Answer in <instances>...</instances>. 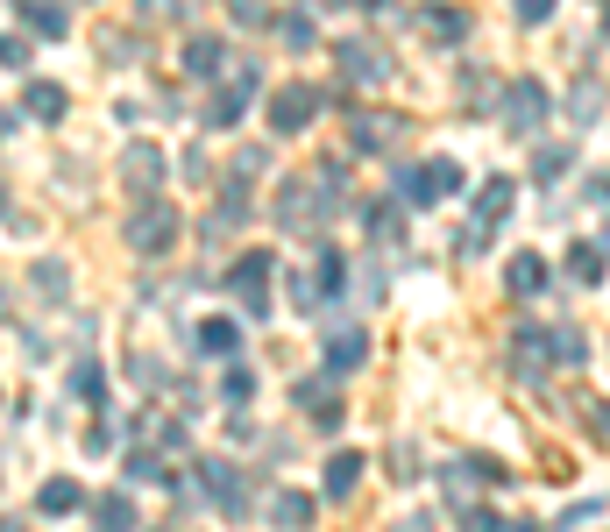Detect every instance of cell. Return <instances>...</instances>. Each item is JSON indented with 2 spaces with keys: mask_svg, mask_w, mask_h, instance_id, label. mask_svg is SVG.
<instances>
[{
  "mask_svg": "<svg viewBox=\"0 0 610 532\" xmlns=\"http://www.w3.org/2000/svg\"><path fill=\"white\" fill-rule=\"evenodd\" d=\"M121 242H128L135 256H164V249L178 242V206H157V199L135 206V213H128V227H121Z\"/></svg>",
  "mask_w": 610,
  "mask_h": 532,
  "instance_id": "cell-1",
  "label": "cell"
},
{
  "mask_svg": "<svg viewBox=\"0 0 610 532\" xmlns=\"http://www.w3.org/2000/svg\"><path fill=\"white\" fill-rule=\"evenodd\" d=\"M391 142H405V121H398V114H348V149L384 157Z\"/></svg>",
  "mask_w": 610,
  "mask_h": 532,
  "instance_id": "cell-2",
  "label": "cell"
},
{
  "mask_svg": "<svg viewBox=\"0 0 610 532\" xmlns=\"http://www.w3.org/2000/svg\"><path fill=\"white\" fill-rule=\"evenodd\" d=\"M313 114H320V86H284V93L270 100V128H277V135L313 128Z\"/></svg>",
  "mask_w": 610,
  "mask_h": 532,
  "instance_id": "cell-3",
  "label": "cell"
},
{
  "mask_svg": "<svg viewBox=\"0 0 610 532\" xmlns=\"http://www.w3.org/2000/svg\"><path fill=\"white\" fill-rule=\"evenodd\" d=\"M270 263H277V256H263V249L235 263V291H242V313H249V320L270 313Z\"/></svg>",
  "mask_w": 610,
  "mask_h": 532,
  "instance_id": "cell-4",
  "label": "cell"
},
{
  "mask_svg": "<svg viewBox=\"0 0 610 532\" xmlns=\"http://www.w3.org/2000/svg\"><path fill=\"white\" fill-rule=\"evenodd\" d=\"M547 121V86L540 79H518V86H504V128H540Z\"/></svg>",
  "mask_w": 610,
  "mask_h": 532,
  "instance_id": "cell-5",
  "label": "cell"
},
{
  "mask_svg": "<svg viewBox=\"0 0 610 532\" xmlns=\"http://www.w3.org/2000/svg\"><path fill=\"white\" fill-rule=\"evenodd\" d=\"M199 483L213 490V511H227V518H242V511H249V497H242V476L227 469L220 454H206V462H199Z\"/></svg>",
  "mask_w": 610,
  "mask_h": 532,
  "instance_id": "cell-6",
  "label": "cell"
},
{
  "mask_svg": "<svg viewBox=\"0 0 610 532\" xmlns=\"http://www.w3.org/2000/svg\"><path fill=\"white\" fill-rule=\"evenodd\" d=\"M341 71H348V79H355V86H376V79H384V71H391V64H384V57H376L369 43H355V36H348V43H341Z\"/></svg>",
  "mask_w": 610,
  "mask_h": 532,
  "instance_id": "cell-7",
  "label": "cell"
},
{
  "mask_svg": "<svg viewBox=\"0 0 610 532\" xmlns=\"http://www.w3.org/2000/svg\"><path fill=\"white\" fill-rule=\"evenodd\" d=\"M22 22H29L36 36H50V43H64V36H71V15L57 8V0H22Z\"/></svg>",
  "mask_w": 610,
  "mask_h": 532,
  "instance_id": "cell-8",
  "label": "cell"
},
{
  "mask_svg": "<svg viewBox=\"0 0 610 532\" xmlns=\"http://www.w3.org/2000/svg\"><path fill=\"white\" fill-rule=\"evenodd\" d=\"M362 355H369V334H362V327H341V334H327V369H334V376H341V369H355Z\"/></svg>",
  "mask_w": 610,
  "mask_h": 532,
  "instance_id": "cell-9",
  "label": "cell"
},
{
  "mask_svg": "<svg viewBox=\"0 0 610 532\" xmlns=\"http://www.w3.org/2000/svg\"><path fill=\"white\" fill-rule=\"evenodd\" d=\"M355 483H362V454H334L327 462V504H348Z\"/></svg>",
  "mask_w": 610,
  "mask_h": 532,
  "instance_id": "cell-10",
  "label": "cell"
},
{
  "mask_svg": "<svg viewBox=\"0 0 610 532\" xmlns=\"http://www.w3.org/2000/svg\"><path fill=\"white\" fill-rule=\"evenodd\" d=\"M511 192H518L511 178H490V185L476 192V227H497V220L511 213Z\"/></svg>",
  "mask_w": 610,
  "mask_h": 532,
  "instance_id": "cell-11",
  "label": "cell"
},
{
  "mask_svg": "<svg viewBox=\"0 0 610 532\" xmlns=\"http://www.w3.org/2000/svg\"><path fill=\"white\" fill-rule=\"evenodd\" d=\"M79 504H86V490L71 483V476H50V483H43V497H36V511H50V518H64V511H79Z\"/></svg>",
  "mask_w": 610,
  "mask_h": 532,
  "instance_id": "cell-12",
  "label": "cell"
},
{
  "mask_svg": "<svg viewBox=\"0 0 610 532\" xmlns=\"http://www.w3.org/2000/svg\"><path fill=\"white\" fill-rule=\"evenodd\" d=\"M121 171H128V185H157V178H164V157H157V149H149V142H128Z\"/></svg>",
  "mask_w": 610,
  "mask_h": 532,
  "instance_id": "cell-13",
  "label": "cell"
},
{
  "mask_svg": "<svg viewBox=\"0 0 610 532\" xmlns=\"http://www.w3.org/2000/svg\"><path fill=\"white\" fill-rule=\"evenodd\" d=\"M504 284H511L518 298H532V291H540V284H547V270H540V256H532V249H518V256H511V270H504Z\"/></svg>",
  "mask_w": 610,
  "mask_h": 532,
  "instance_id": "cell-14",
  "label": "cell"
},
{
  "mask_svg": "<svg viewBox=\"0 0 610 532\" xmlns=\"http://www.w3.org/2000/svg\"><path fill=\"white\" fill-rule=\"evenodd\" d=\"M291 398H298V405H305V412H320V419H327V426H334V376H305V384H298V391H291Z\"/></svg>",
  "mask_w": 610,
  "mask_h": 532,
  "instance_id": "cell-15",
  "label": "cell"
},
{
  "mask_svg": "<svg viewBox=\"0 0 610 532\" xmlns=\"http://www.w3.org/2000/svg\"><path fill=\"white\" fill-rule=\"evenodd\" d=\"M220 57H227V43H220V36H192V43H185V71H192V79L220 71Z\"/></svg>",
  "mask_w": 610,
  "mask_h": 532,
  "instance_id": "cell-16",
  "label": "cell"
},
{
  "mask_svg": "<svg viewBox=\"0 0 610 532\" xmlns=\"http://www.w3.org/2000/svg\"><path fill=\"white\" fill-rule=\"evenodd\" d=\"M419 22L433 29V43H462V36H469V15H462V8H426Z\"/></svg>",
  "mask_w": 610,
  "mask_h": 532,
  "instance_id": "cell-17",
  "label": "cell"
},
{
  "mask_svg": "<svg viewBox=\"0 0 610 532\" xmlns=\"http://www.w3.org/2000/svg\"><path fill=\"white\" fill-rule=\"evenodd\" d=\"M93 518H100V532H135V504L128 497H100Z\"/></svg>",
  "mask_w": 610,
  "mask_h": 532,
  "instance_id": "cell-18",
  "label": "cell"
},
{
  "mask_svg": "<svg viewBox=\"0 0 610 532\" xmlns=\"http://www.w3.org/2000/svg\"><path fill=\"white\" fill-rule=\"evenodd\" d=\"M235 341H242L235 320H206V327H199V348H206V355H235Z\"/></svg>",
  "mask_w": 610,
  "mask_h": 532,
  "instance_id": "cell-19",
  "label": "cell"
},
{
  "mask_svg": "<svg viewBox=\"0 0 610 532\" xmlns=\"http://www.w3.org/2000/svg\"><path fill=\"white\" fill-rule=\"evenodd\" d=\"M277 525H284V532H305V525H313V497L284 490V497H277Z\"/></svg>",
  "mask_w": 610,
  "mask_h": 532,
  "instance_id": "cell-20",
  "label": "cell"
},
{
  "mask_svg": "<svg viewBox=\"0 0 610 532\" xmlns=\"http://www.w3.org/2000/svg\"><path fill=\"white\" fill-rule=\"evenodd\" d=\"M29 114H36V121H57V114H64V86L36 79V86H29Z\"/></svg>",
  "mask_w": 610,
  "mask_h": 532,
  "instance_id": "cell-21",
  "label": "cell"
},
{
  "mask_svg": "<svg viewBox=\"0 0 610 532\" xmlns=\"http://www.w3.org/2000/svg\"><path fill=\"white\" fill-rule=\"evenodd\" d=\"M568 277H575V284H596V277H603V256H596V242H575V249H568Z\"/></svg>",
  "mask_w": 610,
  "mask_h": 532,
  "instance_id": "cell-22",
  "label": "cell"
},
{
  "mask_svg": "<svg viewBox=\"0 0 610 532\" xmlns=\"http://www.w3.org/2000/svg\"><path fill=\"white\" fill-rule=\"evenodd\" d=\"M540 355H547V334L540 327H525V341H511V362H525V369H540Z\"/></svg>",
  "mask_w": 610,
  "mask_h": 532,
  "instance_id": "cell-23",
  "label": "cell"
},
{
  "mask_svg": "<svg viewBox=\"0 0 610 532\" xmlns=\"http://www.w3.org/2000/svg\"><path fill=\"white\" fill-rule=\"evenodd\" d=\"M220 391H227V398H249V391H256V376H249L242 362H227V376H220Z\"/></svg>",
  "mask_w": 610,
  "mask_h": 532,
  "instance_id": "cell-24",
  "label": "cell"
},
{
  "mask_svg": "<svg viewBox=\"0 0 610 532\" xmlns=\"http://www.w3.org/2000/svg\"><path fill=\"white\" fill-rule=\"evenodd\" d=\"M71 391H79V398H100V362H79V369H71Z\"/></svg>",
  "mask_w": 610,
  "mask_h": 532,
  "instance_id": "cell-25",
  "label": "cell"
},
{
  "mask_svg": "<svg viewBox=\"0 0 610 532\" xmlns=\"http://www.w3.org/2000/svg\"><path fill=\"white\" fill-rule=\"evenodd\" d=\"M0 64L22 71V64H29V43H22V36H0Z\"/></svg>",
  "mask_w": 610,
  "mask_h": 532,
  "instance_id": "cell-26",
  "label": "cell"
},
{
  "mask_svg": "<svg viewBox=\"0 0 610 532\" xmlns=\"http://www.w3.org/2000/svg\"><path fill=\"white\" fill-rule=\"evenodd\" d=\"M532 171H540V178H561V171H568V149H540V164H532Z\"/></svg>",
  "mask_w": 610,
  "mask_h": 532,
  "instance_id": "cell-27",
  "label": "cell"
},
{
  "mask_svg": "<svg viewBox=\"0 0 610 532\" xmlns=\"http://www.w3.org/2000/svg\"><path fill=\"white\" fill-rule=\"evenodd\" d=\"M284 43H291V50H305V43H313V22L291 15V22H284Z\"/></svg>",
  "mask_w": 610,
  "mask_h": 532,
  "instance_id": "cell-28",
  "label": "cell"
},
{
  "mask_svg": "<svg viewBox=\"0 0 610 532\" xmlns=\"http://www.w3.org/2000/svg\"><path fill=\"white\" fill-rule=\"evenodd\" d=\"M511 8H518V22H547V15H554V0H511Z\"/></svg>",
  "mask_w": 610,
  "mask_h": 532,
  "instance_id": "cell-29",
  "label": "cell"
},
{
  "mask_svg": "<svg viewBox=\"0 0 610 532\" xmlns=\"http://www.w3.org/2000/svg\"><path fill=\"white\" fill-rule=\"evenodd\" d=\"M554 355L561 362H582V334H554Z\"/></svg>",
  "mask_w": 610,
  "mask_h": 532,
  "instance_id": "cell-30",
  "label": "cell"
},
{
  "mask_svg": "<svg viewBox=\"0 0 610 532\" xmlns=\"http://www.w3.org/2000/svg\"><path fill=\"white\" fill-rule=\"evenodd\" d=\"M462 532H497V525H490V511H462Z\"/></svg>",
  "mask_w": 610,
  "mask_h": 532,
  "instance_id": "cell-31",
  "label": "cell"
},
{
  "mask_svg": "<svg viewBox=\"0 0 610 532\" xmlns=\"http://www.w3.org/2000/svg\"><path fill=\"white\" fill-rule=\"evenodd\" d=\"M596 426H603V433H610V405H603V412H596Z\"/></svg>",
  "mask_w": 610,
  "mask_h": 532,
  "instance_id": "cell-32",
  "label": "cell"
},
{
  "mask_svg": "<svg viewBox=\"0 0 610 532\" xmlns=\"http://www.w3.org/2000/svg\"><path fill=\"white\" fill-rule=\"evenodd\" d=\"M355 8H384V0H355Z\"/></svg>",
  "mask_w": 610,
  "mask_h": 532,
  "instance_id": "cell-33",
  "label": "cell"
},
{
  "mask_svg": "<svg viewBox=\"0 0 610 532\" xmlns=\"http://www.w3.org/2000/svg\"><path fill=\"white\" fill-rule=\"evenodd\" d=\"M518 532H540V525H518Z\"/></svg>",
  "mask_w": 610,
  "mask_h": 532,
  "instance_id": "cell-34",
  "label": "cell"
},
{
  "mask_svg": "<svg viewBox=\"0 0 610 532\" xmlns=\"http://www.w3.org/2000/svg\"><path fill=\"white\" fill-rule=\"evenodd\" d=\"M0 532H22V525H0Z\"/></svg>",
  "mask_w": 610,
  "mask_h": 532,
  "instance_id": "cell-35",
  "label": "cell"
}]
</instances>
